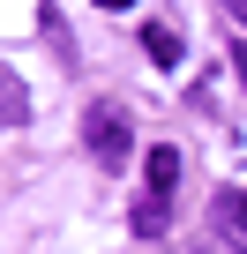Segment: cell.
<instances>
[{
    "instance_id": "30bf717a",
    "label": "cell",
    "mask_w": 247,
    "mask_h": 254,
    "mask_svg": "<svg viewBox=\"0 0 247 254\" xmlns=\"http://www.w3.org/2000/svg\"><path fill=\"white\" fill-rule=\"evenodd\" d=\"M97 8H112V15H120V8H135V0H97Z\"/></svg>"
},
{
    "instance_id": "5b68a950",
    "label": "cell",
    "mask_w": 247,
    "mask_h": 254,
    "mask_svg": "<svg viewBox=\"0 0 247 254\" xmlns=\"http://www.w3.org/2000/svg\"><path fill=\"white\" fill-rule=\"evenodd\" d=\"M0 97H8V127H23L30 120V90H23V75L8 67V82H0Z\"/></svg>"
},
{
    "instance_id": "8992f818",
    "label": "cell",
    "mask_w": 247,
    "mask_h": 254,
    "mask_svg": "<svg viewBox=\"0 0 247 254\" xmlns=\"http://www.w3.org/2000/svg\"><path fill=\"white\" fill-rule=\"evenodd\" d=\"M135 232H143V239H165V202H158V194L135 202Z\"/></svg>"
},
{
    "instance_id": "7a4b0ae2",
    "label": "cell",
    "mask_w": 247,
    "mask_h": 254,
    "mask_svg": "<svg viewBox=\"0 0 247 254\" xmlns=\"http://www.w3.org/2000/svg\"><path fill=\"white\" fill-rule=\"evenodd\" d=\"M143 180H150V194H158V202H172V194H180V150H172V142H158V150L143 157Z\"/></svg>"
},
{
    "instance_id": "ba28073f",
    "label": "cell",
    "mask_w": 247,
    "mask_h": 254,
    "mask_svg": "<svg viewBox=\"0 0 247 254\" xmlns=\"http://www.w3.org/2000/svg\"><path fill=\"white\" fill-rule=\"evenodd\" d=\"M232 75L247 82V45H240V38H232Z\"/></svg>"
},
{
    "instance_id": "52a82bcc",
    "label": "cell",
    "mask_w": 247,
    "mask_h": 254,
    "mask_svg": "<svg viewBox=\"0 0 247 254\" xmlns=\"http://www.w3.org/2000/svg\"><path fill=\"white\" fill-rule=\"evenodd\" d=\"M195 254H240V247H232V232H210V239H202Z\"/></svg>"
},
{
    "instance_id": "277c9868",
    "label": "cell",
    "mask_w": 247,
    "mask_h": 254,
    "mask_svg": "<svg viewBox=\"0 0 247 254\" xmlns=\"http://www.w3.org/2000/svg\"><path fill=\"white\" fill-rule=\"evenodd\" d=\"M210 217H217V232H240V239H247V194H240V187H225V194L210 202Z\"/></svg>"
},
{
    "instance_id": "9c48e42d",
    "label": "cell",
    "mask_w": 247,
    "mask_h": 254,
    "mask_svg": "<svg viewBox=\"0 0 247 254\" xmlns=\"http://www.w3.org/2000/svg\"><path fill=\"white\" fill-rule=\"evenodd\" d=\"M225 15H232V23H240V30H247V0H225Z\"/></svg>"
},
{
    "instance_id": "6da1fadb",
    "label": "cell",
    "mask_w": 247,
    "mask_h": 254,
    "mask_svg": "<svg viewBox=\"0 0 247 254\" xmlns=\"http://www.w3.org/2000/svg\"><path fill=\"white\" fill-rule=\"evenodd\" d=\"M82 150H90L105 172H120V165H128V150H135V127H128V112H120L112 97H97V105L82 112Z\"/></svg>"
},
{
    "instance_id": "3957f363",
    "label": "cell",
    "mask_w": 247,
    "mask_h": 254,
    "mask_svg": "<svg viewBox=\"0 0 247 254\" xmlns=\"http://www.w3.org/2000/svg\"><path fill=\"white\" fill-rule=\"evenodd\" d=\"M143 53H150L158 67H180V30H172V23H143Z\"/></svg>"
}]
</instances>
